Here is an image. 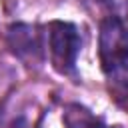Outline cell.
Segmentation results:
<instances>
[{
	"mask_svg": "<svg viewBox=\"0 0 128 128\" xmlns=\"http://www.w3.org/2000/svg\"><path fill=\"white\" fill-rule=\"evenodd\" d=\"M64 122L68 128H120V126H108L104 124L100 118H96L94 114H90L86 108L74 104L68 106L66 114H64Z\"/></svg>",
	"mask_w": 128,
	"mask_h": 128,
	"instance_id": "4",
	"label": "cell"
},
{
	"mask_svg": "<svg viewBox=\"0 0 128 128\" xmlns=\"http://www.w3.org/2000/svg\"><path fill=\"white\" fill-rule=\"evenodd\" d=\"M10 128H32V124L28 122V120H24V118H18V120H14L12 122V126Z\"/></svg>",
	"mask_w": 128,
	"mask_h": 128,
	"instance_id": "5",
	"label": "cell"
},
{
	"mask_svg": "<svg viewBox=\"0 0 128 128\" xmlns=\"http://www.w3.org/2000/svg\"><path fill=\"white\" fill-rule=\"evenodd\" d=\"M100 62L108 78L128 82V18L108 16L102 22Z\"/></svg>",
	"mask_w": 128,
	"mask_h": 128,
	"instance_id": "1",
	"label": "cell"
},
{
	"mask_svg": "<svg viewBox=\"0 0 128 128\" xmlns=\"http://www.w3.org/2000/svg\"><path fill=\"white\" fill-rule=\"evenodd\" d=\"M8 44L14 50V54H18L20 58H26V56L34 58L40 52L38 34L28 24H14V26H10L8 28Z\"/></svg>",
	"mask_w": 128,
	"mask_h": 128,
	"instance_id": "3",
	"label": "cell"
},
{
	"mask_svg": "<svg viewBox=\"0 0 128 128\" xmlns=\"http://www.w3.org/2000/svg\"><path fill=\"white\" fill-rule=\"evenodd\" d=\"M48 50L54 68L60 74H72L80 52L78 28L70 22H52L48 26Z\"/></svg>",
	"mask_w": 128,
	"mask_h": 128,
	"instance_id": "2",
	"label": "cell"
}]
</instances>
